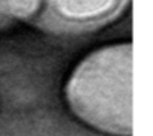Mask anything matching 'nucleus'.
I'll list each match as a JSON object with an SVG mask.
<instances>
[{"label": "nucleus", "instance_id": "obj_1", "mask_svg": "<svg viewBox=\"0 0 153 136\" xmlns=\"http://www.w3.org/2000/svg\"><path fill=\"white\" fill-rule=\"evenodd\" d=\"M68 100L90 126L113 135H131L132 46L113 45L90 54L68 84Z\"/></svg>", "mask_w": 153, "mask_h": 136}, {"label": "nucleus", "instance_id": "obj_2", "mask_svg": "<svg viewBox=\"0 0 153 136\" xmlns=\"http://www.w3.org/2000/svg\"><path fill=\"white\" fill-rule=\"evenodd\" d=\"M36 24L54 33H83L113 21L128 0H41Z\"/></svg>", "mask_w": 153, "mask_h": 136}, {"label": "nucleus", "instance_id": "obj_3", "mask_svg": "<svg viewBox=\"0 0 153 136\" xmlns=\"http://www.w3.org/2000/svg\"><path fill=\"white\" fill-rule=\"evenodd\" d=\"M39 6L41 0H0V29L33 17Z\"/></svg>", "mask_w": 153, "mask_h": 136}]
</instances>
